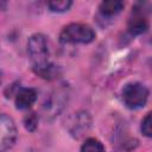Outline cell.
Wrapping results in <instances>:
<instances>
[{"label": "cell", "instance_id": "6da1fadb", "mask_svg": "<svg viewBox=\"0 0 152 152\" xmlns=\"http://www.w3.org/2000/svg\"><path fill=\"white\" fill-rule=\"evenodd\" d=\"M27 52L34 71L42 70L51 64L49 62V46L44 34L34 33L28 38Z\"/></svg>", "mask_w": 152, "mask_h": 152}, {"label": "cell", "instance_id": "7a4b0ae2", "mask_svg": "<svg viewBox=\"0 0 152 152\" xmlns=\"http://www.w3.org/2000/svg\"><path fill=\"white\" fill-rule=\"evenodd\" d=\"M95 38L94 30L81 23H72L63 27L59 33V40L63 44H88Z\"/></svg>", "mask_w": 152, "mask_h": 152}, {"label": "cell", "instance_id": "3957f363", "mask_svg": "<svg viewBox=\"0 0 152 152\" xmlns=\"http://www.w3.org/2000/svg\"><path fill=\"white\" fill-rule=\"evenodd\" d=\"M121 96L126 107L131 109H138L145 106L148 97V89L142 83L131 82L124 87Z\"/></svg>", "mask_w": 152, "mask_h": 152}, {"label": "cell", "instance_id": "277c9868", "mask_svg": "<svg viewBox=\"0 0 152 152\" xmlns=\"http://www.w3.org/2000/svg\"><path fill=\"white\" fill-rule=\"evenodd\" d=\"M17 139V127L12 118L6 114L0 116V151L6 152L10 150Z\"/></svg>", "mask_w": 152, "mask_h": 152}, {"label": "cell", "instance_id": "5b68a950", "mask_svg": "<svg viewBox=\"0 0 152 152\" xmlns=\"http://www.w3.org/2000/svg\"><path fill=\"white\" fill-rule=\"evenodd\" d=\"M37 100V91L32 88H21L15 94V107L18 109H28Z\"/></svg>", "mask_w": 152, "mask_h": 152}, {"label": "cell", "instance_id": "8992f818", "mask_svg": "<svg viewBox=\"0 0 152 152\" xmlns=\"http://www.w3.org/2000/svg\"><path fill=\"white\" fill-rule=\"evenodd\" d=\"M91 120L88 113L86 112H80L77 114H75L74 120L71 121V127H70V132L72 134H75L76 137H80L81 134H83L84 132H87L90 127Z\"/></svg>", "mask_w": 152, "mask_h": 152}, {"label": "cell", "instance_id": "52a82bcc", "mask_svg": "<svg viewBox=\"0 0 152 152\" xmlns=\"http://www.w3.org/2000/svg\"><path fill=\"white\" fill-rule=\"evenodd\" d=\"M127 27H128L129 33H132V34H141L147 30L148 23L145 19V17L142 15L141 12L134 10L133 11V15L128 20Z\"/></svg>", "mask_w": 152, "mask_h": 152}, {"label": "cell", "instance_id": "ba28073f", "mask_svg": "<svg viewBox=\"0 0 152 152\" xmlns=\"http://www.w3.org/2000/svg\"><path fill=\"white\" fill-rule=\"evenodd\" d=\"M124 8V2L119 1V0H107V1H102L100 4V12L106 15V17H112L118 14L121 10Z\"/></svg>", "mask_w": 152, "mask_h": 152}, {"label": "cell", "instance_id": "9c48e42d", "mask_svg": "<svg viewBox=\"0 0 152 152\" xmlns=\"http://www.w3.org/2000/svg\"><path fill=\"white\" fill-rule=\"evenodd\" d=\"M81 152H104V147L100 140L95 138H89L82 144Z\"/></svg>", "mask_w": 152, "mask_h": 152}, {"label": "cell", "instance_id": "30bf717a", "mask_svg": "<svg viewBox=\"0 0 152 152\" xmlns=\"http://www.w3.org/2000/svg\"><path fill=\"white\" fill-rule=\"evenodd\" d=\"M72 2L70 0H52L48 2V6L50 8V11L52 12H65L71 7Z\"/></svg>", "mask_w": 152, "mask_h": 152}, {"label": "cell", "instance_id": "8fae6325", "mask_svg": "<svg viewBox=\"0 0 152 152\" xmlns=\"http://www.w3.org/2000/svg\"><path fill=\"white\" fill-rule=\"evenodd\" d=\"M140 129L145 137L152 138V112H150L148 114L145 115V118L141 121Z\"/></svg>", "mask_w": 152, "mask_h": 152}, {"label": "cell", "instance_id": "7c38bea8", "mask_svg": "<svg viewBox=\"0 0 152 152\" xmlns=\"http://www.w3.org/2000/svg\"><path fill=\"white\" fill-rule=\"evenodd\" d=\"M24 125H25V128L30 132H33L37 126H38V116L34 112H30L25 115L24 118Z\"/></svg>", "mask_w": 152, "mask_h": 152}]
</instances>
